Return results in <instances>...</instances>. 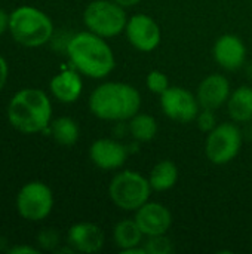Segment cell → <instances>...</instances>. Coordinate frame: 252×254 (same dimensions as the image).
Wrapping results in <instances>:
<instances>
[{
  "mask_svg": "<svg viewBox=\"0 0 252 254\" xmlns=\"http://www.w3.org/2000/svg\"><path fill=\"white\" fill-rule=\"evenodd\" d=\"M251 249H252V241H251Z\"/></svg>",
  "mask_w": 252,
  "mask_h": 254,
  "instance_id": "4dcf8cb0",
  "label": "cell"
},
{
  "mask_svg": "<svg viewBox=\"0 0 252 254\" xmlns=\"http://www.w3.org/2000/svg\"><path fill=\"white\" fill-rule=\"evenodd\" d=\"M7 73H9V68H7V63L6 60L0 55V91L3 89L6 80H7Z\"/></svg>",
  "mask_w": 252,
  "mask_h": 254,
  "instance_id": "484cf974",
  "label": "cell"
},
{
  "mask_svg": "<svg viewBox=\"0 0 252 254\" xmlns=\"http://www.w3.org/2000/svg\"><path fill=\"white\" fill-rule=\"evenodd\" d=\"M114 1L119 3L120 6H123L125 9H128V7H132V6L138 4V3L143 1V0H114Z\"/></svg>",
  "mask_w": 252,
  "mask_h": 254,
  "instance_id": "f1b7e54d",
  "label": "cell"
},
{
  "mask_svg": "<svg viewBox=\"0 0 252 254\" xmlns=\"http://www.w3.org/2000/svg\"><path fill=\"white\" fill-rule=\"evenodd\" d=\"M9 16L3 9H0V36L9 28Z\"/></svg>",
  "mask_w": 252,
  "mask_h": 254,
  "instance_id": "83f0119b",
  "label": "cell"
},
{
  "mask_svg": "<svg viewBox=\"0 0 252 254\" xmlns=\"http://www.w3.org/2000/svg\"><path fill=\"white\" fill-rule=\"evenodd\" d=\"M39 244L45 249V250H56V247L59 246V235L55 229H45L39 234Z\"/></svg>",
  "mask_w": 252,
  "mask_h": 254,
  "instance_id": "d4e9b609",
  "label": "cell"
},
{
  "mask_svg": "<svg viewBox=\"0 0 252 254\" xmlns=\"http://www.w3.org/2000/svg\"><path fill=\"white\" fill-rule=\"evenodd\" d=\"M232 94L230 80L221 73H211L198 86L196 97L202 109L217 110L224 106Z\"/></svg>",
  "mask_w": 252,
  "mask_h": 254,
  "instance_id": "5bb4252c",
  "label": "cell"
},
{
  "mask_svg": "<svg viewBox=\"0 0 252 254\" xmlns=\"http://www.w3.org/2000/svg\"><path fill=\"white\" fill-rule=\"evenodd\" d=\"M135 222L144 237L168 234L172 226V214L169 208L160 202L147 201L135 211Z\"/></svg>",
  "mask_w": 252,
  "mask_h": 254,
  "instance_id": "7c38bea8",
  "label": "cell"
},
{
  "mask_svg": "<svg viewBox=\"0 0 252 254\" xmlns=\"http://www.w3.org/2000/svg\"><path fill=\"white\" fill-rule=\"evenodd\" d=\"M227 112L233 122L236 124H251L252 122V88L242 85L232 91L227 100Z\"/></svg>",
  "mask_w": 252,
  "mask_h": 254,
  "instance_id": "e0dca14e",
  "label": "cell"
},
{
  "mask_svg": "<svg viewBox=\"0 0 252 254\" xmlns=\"http://www.w3.org/2000/svg\"><path fill=\"white\" fill-rule=\"evenodd\" d=\"M160 109L169 119L180 124H189L196 119L201 104L196 94L192 91L183 86H169L160 95Z\"/></svg>",
  "mask_w": 252,
  "mask_h": 254,
  "instance_id": "9c48e42d",
  "label": "cell"
},
{
  "mask_svg": "<svg viewBox=\"0 0 252 254\" xmlns=\"http://www.w3.org/2000/svg\"><path fill=\"white\" fill-rule=\"evenodd\" d=\"M9 253L10 254H37L39 250L37 249H33L30 246H16V247H12L9 249Z\"/></svg>",
  "mask_w": 252,
  "mask_h": 254,
  "instance_id": "4316f807",
  "label": "cell"
},
{
  "mask_svg": "<svg viewBox=\"0 0 252 254\" xmlns=\"http://www.w3.org/2000/svg\"><path fill=\"white\" fill-rule=\"evenodd\" d=\"M18 213L30 222L46 219L53 208V195L43 182H30L24 185L16 196Z\"/></svg>",
  "mask_w": 252,
  "mask_h": 254,
  "instance_id": "ba28073f",
  "label": "cell"
},
{
  "mask_svg": "<svg viewBox=\"0 0 252 254\" xmlns=\"http://www.w3.org/2000/svg\"><path fill=\"white\" fill-rule=\"evenodd\" d=\"M143 247L147 254H171L174 252L172 241L168 238L166 234L146 237V240L143 241Z\"/></svg>",
  "mask_w": 252,
  "mask_h": 254,
  "instance_id": "7402d4cb",
  "label": "cell"
},
{
  "mask_svg": "<svg viewBox=\"0 0 252 254\" xmlns=\"http://www.w3.org/2000/svg\"><path fill=\"white\" fill-rule=\"evenodd\" d=\"M65 52L74 68L92 79H102L116 67L114 52L108 42L89 30L71 36Z\"/></svg>",
  "mask_w": 252,
  "mask_h": 254,
  "instance_id": "6da1fadb",
  "label": "cell"
},
{
  "mask_svg": "<svg viewBox=\"0 0 252 254\" xmlns=\"http://www.w3.org/2000/svg\"><path fill=\"white\" fill-rule=\"evenodd\" d=\"M68 246L74 249V252L92 254L102 250L105 243V235L100 226L89 222H80L73 225L67 234Z\"/></svg>",
  "mask_w": 252,
  "mask_h": 254,
  "instance_id": "9a60e30c",
  "label": "cell"
},
{
  "mask_svg": "<svg viewBox=\"0 0 252 254\" xmlns=\"http://www.w3.org/2000/svg\"><path fill=\"white\" fill-rule=\"evenodd\" d=\"M196 125L199 128V131L202 132H209L212 131L218 124H217V116H215V110H211V109H202L199 110L198 116H196Z\"/></svg>",
  "mask_w": 252,
  "mask_h": 254,
  "instance_id": "cb8c5ba5",
  "label": "cell"
},
{
  "mask_svg": "<svg viewBox=\"0 0 252 254\" xmlns=\"http://www.w3.org/2000/svg\"><path fill=\"white\" fill-rule=\"evenodd\" d=\"M128 122H129L128 124L129 134L138 143H149V141H151L156 137L157 129H159L156 119L151 115L143 113V112H138Z\"/></svg>",
  "mask_w": 252,
  "mask_h": 254,
  "instance_id": "ffe728a7",
  "label": "cell"
},
{
  "mask_svg": "<svg viewBox=\"0 0 252 254\" xmlns=\"http://www.w3.org/2000/svg\"><path fill=\"white\" fill-rule=\"evenodd\" d=\"M50 134L58 144L73 146L79 140L80 129L74 119H71L68 116H62V118L55 119L50 124Z\"/></svg>",
  "mask_w": 252,
  "mask_h": 254,
  "instance_id": "44dd1931",
  "label": "cell"
},
{
  "mask_svg": "<svg viewBox=\"0 0 252 254\" xmlns=\"http://www.w3.org/2000/svg\"><path fill=\"white\" fill-rule=\"evenodd\" d=\"M140 91L126 82H104L89 97V110L102 121L123 122L141 112Z\"/></svg>",
  "mask_w": 252,
  "mask_h": 254,
  "instance_id": "7a4b0ae2",
  "label": "cell"
},
{
  "mask_svg": "<svg viewBox=\"0 0 252 254\" xmlns=\"http://www.w3.org/2000/svg\"><path fill=\"white\" fill-rule=\"evenodd\" d=\"M248 73H250V77H252V65L248 68Z\"/></svg>",
  "mask_w": 252,
  "mask_h": 254,
  "instance_id": "f546056e",
  "label": "cell"
},
{
  "mask_svg": "<svg viewBox=\"0 0 252 254\" xmlns=\"http://www.w3.org/2000/svg\"><path fill=\"white\" fill-rule=\"evenodd\" d=\"M146 85H147V89L151 94H157L159 97L171 86L166 73H163L160 70H151V71H149V74L146 77Z\"/></svg>",
  "mask_w": 252,
  "mask_h": 254,
  "instance_id": "603a6c76",
  "label": "cell"
},
{
  "mask_svg": "<svg viewBox=\"0 0 252 254\" xmlns=\"http://www.w3.org/2000/svg\"><path fill=\"white\" fill-rule=\"evenodd\" d=\"M125 36L128 42L140 52L154 51L162 40V31L159 24L147 13H135L128 18Z\"/></svg>",
  "mask_w": 252,
  "mask_h": 254,
  "instance_id": "30bf717a",
  "label": "cell"
},
{
  "mask_svg": "<svg viewBox=\"0 0 252 254\" xmlns=\"http://www.w3.org/2000/svg\"><path fill=\"white\" fill-rule=\"evenodd\" d=\"M86 28L104 39L125 33L128 22L126 10L114 0H94L83 10Z\"/></svg>",
  "mask_w": 252,
  "mask_h": 254,
  "instance_id": "8992f818",
  "label": "cell"
},
{
  "mask_svg": "<svg viewBox=\"0 0 252 254\" xmlns=\"http://www.w3.org/2000/svg\"><path fill=\"white\" fill-rule=\"evenodd\" d=\"M52 118V104L42 89L25 88L18 91L7 106V119L21 132L33 134L48 128Z\"/></svg>",
  "mask_w": 252,
  "mask_h": 254,
  "instance_id": "3957f363",
  "label": "cell"
},
{
  "mask_svg": "<svg viewBox=\"0 0 252 254\" xmlns=\"http://www.w3.org/2000/svg\"><path fill=\"white\" fill-rule=\"evenodd\" d=\"M144 238L146 237L137 225L135 219H123L117 222L113 229V241L120 252L141 246Z\"/></svg>",
  "mask_w": 252,
  "mask_h": 254,
  "instance_id": "d6986e66",
  "label": "cell"
},
{
  "mask_svg": "<svg viewBox=\"0 0 252 254\" xmlns=\"http://www.w3.org/2000/svg\"><path fill=\"white\" fill-rule=\"evenodd\" d=\"M180 179V171L175 162L169 159L159 161L149 174V182L153 190L166 192L171 190Z\"/></svg>",
  "mask_w": 252,
  "mask_h": 254,
  "instance_id": "ac0fdd59",
  "label": "cell"
},
{
  "mask_svg": "<svg viewBox=\"0 0 252 254\" xmlns=\"http://www.w3.org/2000/svg\"><path fill=\"white\" fill-rule=\"evenodd\" d=\"M9 31L22 46L37 48L48 43L53 34L52 19L37 7L19 6L9 16Z\"/></svg>",
  "mask_w": 252,
  "mask_h": 254,
  "instance_id": "277c9868",
  "label": "cell"
},
{
  "mask_svg": "<svg viewBox=\"0 0 252 254\" xmlns=\"http://www.w3.org/2000/svg\"><path fill=\"white\" fill-rule=\"evenodd\" d=\"M153 189L149 177L134 170L119 171L108 185V196L111 202L123 211H137L150 201Z\"/></svg>",
  "mask_w": 252,
  "mask_h": 254,
  "instance_id": "5b68a950",
  "label": "cell"
},
{
  "mask_svg": "<svg viewBox=\"0 0 252 254\" xmlns=\"http://www.w3.org/2000/svg\"><path fill=\"white\" fill-rule=\"evenodd\" d=\"M83 82L77 70H64L52 77L50 92L53 97L65 104H71L82 95Z\"/></svg>",
  "mask_w": 252,
  "mask_h": 254,
  "instance_id": "2e32d148",
  "label": "cell"
},
{
  "mask_svg": "<svg viewBox=\"0 0 252 254\" xmlns=\"http://www.w3.org/2000/svg\"><path fill=\"white\" fill-rule=\"evenodd\" d=\"M244 132L236 122L218 124L208 132L205 140V155L214 165H226L232 162L242 149Z\"/></svg>",
  "mask_w": 252,
  "mask_h": 254,
  "instance_id": "52a82bcc",
  "label": "cell"
},
{
  "mask_svg": "<svg viewBox=\"0 0 252 254\" xmlns=\"http://www.w3.org/2000/svg\"><path fill=\"white\" fill-rule=\"evenodd\" d=\"M128 155V147L113 138H98L89 147V158L92 164L107 171L120 170L125 165Z\"/></svg>",
  "mask_w": 252,
  "mask_h": 254,
  "instance_id": "4fadbf2b",
  "label": "cell"
},
{
  "mask_svg": "<svg viewBox=\"0 0 252 254\" xmlns=\"http://www.w3.org/2000/svg\"><path fill=\"white\" fill-rule=\"evenodd\" d=\"M212 57L221 68L236 71L244 67L247 61V46L239 36L227 33L215 40L212 46Z\"/></svg>",
  "mask_w": 252,
  "mask_h": 254,
  "instance_id": "8fae6325",
  "label": "cell"
}]
</instances>
